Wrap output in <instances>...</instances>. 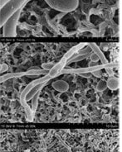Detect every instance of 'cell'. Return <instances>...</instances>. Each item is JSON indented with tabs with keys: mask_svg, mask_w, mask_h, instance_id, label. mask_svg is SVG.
<instances>
[{
	"mask_svg": "<svg viewBox=\"0 0 122 152\" xmlns=\"http://www.w3.org/2000/svg\"><path fill=\"white\" fill-rule=\"evenodd\" d=\"M92 55V52H90L87 55H83V56H80V55H73L69 59L67 62V65H69L71 63H74V62H78V61H83L85 59H87V57H90V56Z\"/></svg>",
	"mask_w": 122,
	"mask_h": 152,
	"instance_id": "14",
	"label": "cell"
},
{
	"mask_svg": "<svg viewBox=\"0 0 122 152\" xmlns=\"http://www.w3.org/2000/svg\"><path fill=\"white\" fill-rule=\"evenodd\" d=\"M87 46L91 48V50H92V51H93L97 56L99 57V60L101 61L102 64H107V63H108V61L106 60L105 55L102 53L101 50L99 48V46H97V45H95V43H87Z\"/></svg>",
	"mask_w": 122,
	"mask_h": 152,
	"instance_id": "7",
	"label": "cell"
},
{
	"mask_svg": "<svg viewBox=\"0 0 122 152\" xmlns=\"http://www.w3.org/2000/svg\"><path fill=\"white\" fill-rule=\"evenodd\" d=\"M93 75H95V77H101V75H102V71H101V69H100V70H96V71H94L93 73H92Z\"/></svg>",
	"mask_w": 122,
	"mask_h": 152,
	"instance_id": "22",
	"label": "cell"
},
{
	"mask_svg": "<svg viewBox=\"0 0 122 152\" xmlns=\"http://www.w3.org/2000/svg\"><path fill=\"white\" fill-rule=\"evenodd\" d=\"M48 6L62 12H70L76 10L79 0H44Z\"/></svg>",
	"mask_w": 122,
	"mask_h": 152,
	"instance_id": "3",
	"label": "cell"
},
{
	"mask_svg": "<svg viewBox=\"0 0 122 152\" xmlns=\"http://www.w3.org/2000/svg\"><path fill=\"white\" fill-rule=\"evenodd\" d=\"M23 8H19L18 11H16L5 22L3 25V31L4 37H17V26L18 23V20L22 13Z\"/></svg>",
	"mask_w": 122,
	"mask_h": 152,
	"instance_id": "4",
	"label": "cell"
},
{
	"mask_svg": "<svg viewBox=\"0 0 122 152\" xmlns=\"http://www.w3.org/2000/svg\"><path fill=\"white\" fill-rule=\"evenodd\" d=\"M47 84V83H42V84H38V85H36L32 89L30 90V92L27 94V97L25 98V100H26V102H28V101H30L32 98L36 94H38V92L41 91V89H42V88L44 87L45 85Z\"/></svg>",
	"mask_w": 122,
	"mask_h": 152,
	"instance_id": "13",
	"label": "cell"
},
{
	"mask_svg": "<svg viewBox=\"0 0 122 152\" xmlns=\"http://www.w3.org/2000/svg\"><path fill=\"white\" fill-rule=\"evenodd\" d=\"M31 0H9L0 8V27H3L5 22L19 8L24 6Z\"/></svg>",
	"mask_w": 122,
	"mask_h": 152,
	"instance_id": "2",
	"label": "cell"
},
{
	"mask_svg": "<svg viewBox=\"0 0 122 152\" xmlns=\"http://www.w3.org/2000/svg\"><path fill=\"white\" fill-rule=\"evenodd\" d=\"M106 70L107 74H108L109 75L111 76V77L114 76V72H113L112 69H106Z\"/></svg>",
	"mask_w": 122,
	"mask_h": 152,
	"instance_id": "23",
	"label": "cell"
},
{
	"mask_svg": "<svg viewBox=\"0 0 122 152\" xmlns=\"http://www.w3.org/2000/svg\"><path fill=\"white\" fill-rule=\"evenodd\" d=\"M54 65H55V64H53V63H43L42 65V68L43 69H46V70L50 71Z\"/></svg>",
	"mask_w": 122,
	"mask_h": 152,
	"instance_id": "18",
	"label": "cell"
},
{
	"mask_svg": "<svg viewBox=\"0 0 122 152\" xmlns=\"http://www.w3.org/2000/svg\"><path fill=\"white\" fill-rule=\"evenodd\" d=\"M104 69L103 65H96L94 66H90L87 68H78V69H62L59 72V75L62 74H73V75H83L88 73H93L96 70H100Z\"/></svg>",
	"mask_w": 122,
	"mask_h": 152,
	"instance_id": "5",
	"label": "cell"
},
{
	"mask_svg": "<svg viewBox=\"0 0 122 152\" xmlns=\"http://www.w3.org/2000/svg\"><path fill=\"white\" fill-rule=\"evenodd\" d=\"M90 58H91V60H92V62H97L98 61H100L99 57L97 56L94 52H92V55L90 56Z\"/></svg>",
	"mask_w": 122,
	"mask_h": 152,
	"instance_id": "20",
	"label": "cell"
},
{
	"mask_svg": "<svg viewBox=\"0 0 122 152\" xmlns=\"http://www.w3.org/2000/svg\"><path fill=\"white\" fill-rule=\"evenodd\" d=\"M103 65L104 69H112L114 67H117L118 64L117 63H107V64H102Z\"/></svg>",
	"mask_w": 122,
	"mask_h": 152,
	"instance_id": "19",
	"label": "cell"
},
{
	"mask_svg": "<svg viewBox=\"0 0 122 152\" xmlns=\"http://www.w3.org/2000/svg\"><path fill=\"white\" fill-rule=\"evenodd\" d=\"M92 51V50H91V48L89 47V46L87 45V46H85V47H83L82 49L79 50L76 53H77V55H80V56H83V55H87V54H89L90 52Z\"/></svg>",
	"mask_w": 122,
	"mask_h": 152,
	"instance_id": "17",
	"label": "cell"
},
{
	"mask_svg": "<svg viewBox=\"0 0 122 152\" xmlns=\"http://www.w3.org/2000/svg\"><path fill=\"white\" fill-rule=\"evenodd\" d=\"M106 88V81H105V80H101L96 85V89L100 92L104 91Z\"/></svg>",
	"mask_w": 122,
	"mask_h": 152,
	"instance_id": "16",
	"label": "cell"
},
{
	"mask_svg": "<svg viewBox=\"0 0 122 152\" xmlns=\"http://www.w3.org/2000/svg\"><path fill=\"white\" fill-rule=\"evenodd\" d=\"M23 76H26L25 72H16V73H8V74H5L0 76V83H4L5 81L11 79H14V78H20Z\"/></svg>",
	"mask_w": 122,
	"mask_h": 152,
	"instance_id": "11",
	"label": "cell"
},
{
	"mask_svg": "<svg viewBox=\"0 0 122 152\" xmlns=\"http://www.w3.org/2000/svg\"><path fill=\"white\" fill-rule=\"evenodd\" d=\"M49 71L46 70V69H28L27 71H25V75L26 76H38V75H47Z\"/></svg>",
	"mask_w": 122,
	"mask_h": 152,
	"instance_id": "10",
	"label": "cell"
},
{
	"mask_svg": "<svg viewBox=\"0 0 122 152\" xmlns=\"http://www.w3.org/2000/svg\"><path fill=\"white\" fill-rule=\"evenodd\" d=\"M87 43H79L78 45L73 46L72 48H71V49L69 50L68 51H67V53L64 55V56L62 57V59L66 60V61H67H67H68L71 57L73 55H75V54H76V52L79 50L82 49V48H83V47H85V46H87Z\"/></svg>",
	"mask_w": 122,
	"mask_h": 152,
	"instance_id": "9",
	"label": "cell"
},
{
	"mask_svg": "<svg viewBox=\"0 0 122 152\" xmlns=\"http://www.w3.org/2000/svg\"><path fill=\"white\" fill-rule=\"evenodd\" d=\"M39 93L40 92H38V94H36L32 98V107H31V109L33 111V114L35 116V113H36V111H37V107H38V99H39Z\"/></svg>",
	"mask_w": 122,
	"mask_h": 152,
	"instance_id": "15",
	"label": "cell"
},
{
	"mask_svg": "<svg viewBox=\"0 0 122 152\" xmlns=\"http://www.w3.org/2000/svg\"><path fill=\"white\" fill-rule=\"evenodd\" d=\"M50 80H52V78L50 77L48 75H47L43 76V77H41L39 79H37V80L32 81L31 83L27 84L26 88L23 90V92L21 93L20 94V103L21 105L23 106V107L24 108V111L26 113V119H27V122H33V119H34V115L33 114V111L31 109V107H29V105L27 104V103L25 100V98L27 97V94L30 92V90L33 88L38 85V84H42V83H47Z\"/></svg>",
	"mask_w": 122,
	"mask_h": 152,
	"instance_id": "1",
	"label": "cell"
},
{
	"mask_svg": "<svg viewBox=\"0 0 122 152\" xmlns=\"http://www.w3.org/2000/svg\"><path fill=\"white\" fill-rule=\"evenodd\" d=\"M66 65H67V61L64 60V59H61L59 63L57 64H55L52 69H51L48 73V75L52 79V78H55L56 76L59 75V72L61 71L62 69H64Z\"/></svg>",
	"mask_w": 122,
	"mask_h": 152,
	"instance_id": "6",
	"label": "cell"
},
{
	"mask_svg": "<svg viewBox=\"0 0 122 152\" xmlns=\"http://www.w3.org/2000/svg\"><path fill=\"white\" fill-rule=\"evenodd\" d=\"M9 0H0V8H2L4 4H6L7 2H8Z\"/></svg>",
	"mask_w": 122,
	"mask_h": 152,
	"instance_id": "24",
	"label": "cell"
},
{
	"mask_svg": "<svg viewBox=\"0 0 122 152\" xmlns=\"http://www.w3.org/2000/svg\"><path fill=\"white\" fill-rule=\"evenodd\" d=\"M8 69V66L6 64H2L0 65V72L4 73Z\"/></svg>",
	"mask_w": 122,
	"mask_h": 152,
	"instance_id": "21",
	"label": "cell"
},
{
	"mask_svg": "<svg viewBox=\"0 0 122 152\" xmlns=\"http://www.w3.org/2000/svg\"><path fill=\"white\" fill-rule=\"evenodd\" d=\"M52 87L55 90L61 93H64L67 92L69 89V84L63 80H57L52 83Z\"/></svg>",
	"mask_w": 122,
	"mask_h": 152,
	"instance_id": "8",
	"label": "cell"
},
{
	"mask_svg": "<svg viewBox=\"0 0 122 152\" xmlns=\"http://www.w3.org/2000/svg\"><path fill=\"white\" fill-rule=\"evenodd\" d=\"M106 87L111 90H116L120 87V80L116 77H110L106 81Z\"/></svg>",
	"mask_w": 122,
	"mask_h": 152,
	"instance_id": "12",
	"label": "cell"
}]
</instances>
